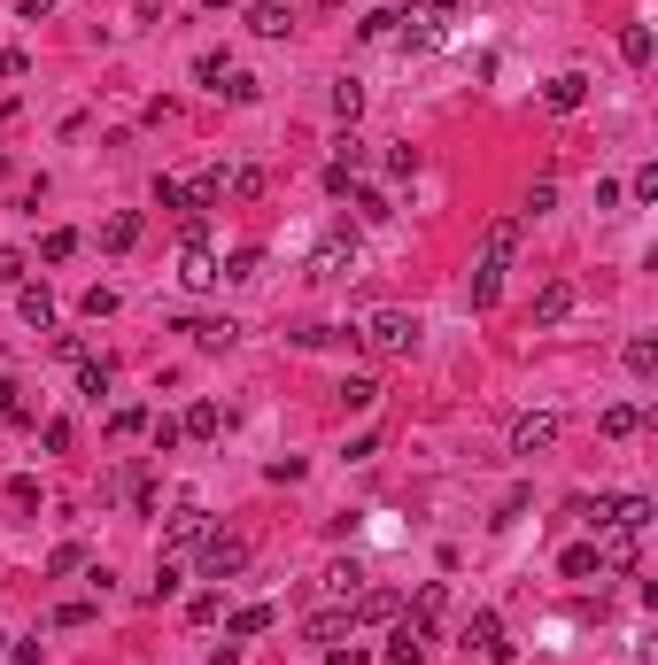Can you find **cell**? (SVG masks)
I'll return each mask as SVG.
<instances>
[{"label":"cell","mask_w":658,"mask_h":665,"mask_svg":"<svg viewBox=\"0 0 658 665\" xmlns=\"http://www.w3.org/2000/svg\"><path fill=\"white\" fill-rule=\"evenodd\" d=\"M419 658H426V627H419V619H403V627L388 635V665H419Z\"/></svg>","instance_id":"obj_13"},{"label":"cell","mask_w":658,"mask_h":665,"mask_svg":"<svg viewBox=\"0 0 658 665\" xmlns=\"http://www.w3.org/2000/svg\"><path fill=\"white\" fill-rule=\"evenodd\" d=\"M264 627H271V604H240L233 619H225V635H233V642H248V635H264Z\"/></svg>","instance_id":"obj_18"},{"label":"cell","mask_w":658,"mask_h":665,"mask_svg":"<svg viewBox=\"0 0 658 665\" xmlns=\"http://www.w3.org/2000/svg\"><path fill=\"white\" fill-rule=\"evenodd\" d=\"M217 271H225V279H264V248H233Z\"/></svg>","instance_id":"obj_22"},{"label":"cell","mask_w":658,"mask_h":665,"mask_svg":"<svg viewBox=\"0 0 658 665\" xmlns=\"http://www.w3.org/2000/svg\"><path fill=\"white\" fill-rule=\"evenodd\" d=\"M357 109H364V86H357V78H341V86H333V116L357 124Z\"/></svg>","instance_id":"obj_28"},{"label":"cell","mask_w":658,"mask_h":665,"mask_svg":"<svg viewBox=\"0 0 658 665\" xmlns=\"http://www.w3.org/2000/svg\"><path fill=\"white\" fill-rule=\"evenodd\" d=\"M0 279H8V287H24V248H0Z\"/></svg>","instance_id":"obj_42"},{"label":"cell","mask_w":658,"mask_h":665,"mask_svg":"<svg viewBox=\"0 0 658 665\" xmlns=\"http://www.w3.org/2000/svg\"><path fill=\"white\" fill-rule=\"evenodd\" d=\"M628 372H635V379L658 372V341H651V333H635V341H628Z\"/></svg>","instance_id":"obj_26"},{"label":"cell","mask_w":658,"mask_h":665,"mask_svg":"<svg viewBox=\"0 0 658 665\" xmlns=\"http://www.w3.org/2000/svg\"><path fill=\"white\" fill-rule=\"evenodd\" d=\"M419 333L426 325L411 318V310H372V318H364V348H380V356H411Z\"/></svg>","instance_id":"obj_1"},{"label":"cell","mask_w":658,"mask_h":665,"mask_svg":"<svg viewBox=\"0 0 658 665\" xmlns=\"http://www.w3.org/2000/svg\"><path fill=\"white\" fill-rule=\"evenodd\" d=\"M0 658H8V635H0Z\"/></svg>","instance_id":"obj_47"},{"label":"cell","mask_w":658,"mask_h":665,"mask_svg":"<svg viewBox=\"0 0 658 665\" xmlns=\"http://www.w3.org/2000/svg\"><path fill=\"white\" fill-rule=\"evenodd\" d=\"M47 8H55V0H16V16H31V24H39Z\"/></svg>","instance_id":"obj_45"},{"label":"cell","mask_w":658,"mask_h":665,"mask_svg":"<svg viewBox=\"0 0 658 665\" xmlns=\"http://www.w3.org/2000/svg\"><path fill=\"white\" fill-rule=\"evenodd\" d=\"M39 256H47V263H70V256H78V232H70V225H55L47 240H39Z\"/></svg>","instance_id":"obj_27"},{"label":"cell","mask_w":658,"mask_h":665,"mask_svg":"<svg viewBox=\"0 0 658 665\" xmlns=\"http://www.w3.org/2000/svg\"><path fill=\"white\" fill-rule=\"evenodd\" d=\"M202 534H210V511H202V503H194V495H186L179 511H171V526H163V550H194V542H202Z\"/></svg>","instance_id":"obj_8"},{"label":"cell","mask_w":658,"mask_h":665,"mask_svg":"<svg viewBox=\"0 0 658 665\" xmlns=\"http://www.w3.org/2000/svg\"><path fill=\"white\" fill-rule=\"evenodd\" d=\"M217 426H225V418H217V403H194V410L179 418V434H186V441H210Z\"/></svg>","instance_id":"obj_20"},{"label":"cell","mask_w":658,"mask_h":665,"mask_svg":"<svg viewBox=\"0 0 658 665\" xmlns=\"http://www.w3.org/2000/svg\"><path fill=\"white\" fill-rule=\"evenodd\" d=\"M620 55L643 70V62H651V24H628V31H620Z\"/></svg>","instance_id":"obj_29"},{"label":"cell","mask_w":658,"mask_h":665,"mask_svg":"<svg viewBox=\"0 0 658 665\" xmlns=\"http://www.w3.org/2000/svg\"><path fill=\"white\" fill-rule=\"evenodd\" d=\"M132 240H140V217H132V209H124V217H109V225H101V248H132Z\"/></svg>","instance_id":"obj_24"},{"label":"cell","mask_w":658,"mask_h":665,"mask_svg":"<svg viewBox=\"0 0 658 665\" xmlns=\"http://www.w3.org/2000/svg\"><path fill=\"white\" fill-rule=\"evenodd\" d=\"M179 333H194V348H233L240 341L233 318H194V325H179Z\"/></svg>","instance_id":"obj_15"},{"label":"cell","mask_w":658,"mask_h":665,"mask_svg":"<svg viewBox=\"0 0 658 665\" xmlns=\"http://www.w3.org/2000/svg\"><path fill=\"white\" fill-rule=\"evenodd\" d=\"M155 209H179V217H194V194H186V178H155Z\"/></svg>","instance_id":"obj_23"},{"label":"cell","mask_w":658,"mask_h":665,"mask_svg":"<svg viewBox=\"0 0 658 665\" xmlns=\"http://www.w3.org/2000/svg\"><path fill=\"white\" fill-rule=\"evenodd\" d=\"M597 426H604L612 441H628V434H643V426H651V410H635V403H612V410L597 418Z\"/></svg>","instance_id":"obj_16"},{"label":"cell","mask_w":658,"mask_h":665,"mask_svg":"<svg viewBox=\"0 0 658 665\" xmlns=\"http://www.w3.org/2000/svg\"><path fill=\"white\" fill-rule=\"evenodd\" d=\"M225 70H233V62H225V55H217V47H210V55H202V62H194V78H202V86H225Z\"/></svg>","instance_id":"obj_37"},{"label":"cell","mask_w":658,"mask_h":665,"mask_svg":"<svg viewBox=\"0 0 658 665\" xmlns=\"http://www.w3.org/2000/svg\"><path fill=\"white\" fill-rule=\"evenodd\" d=\"M39 449H47V457H62V449H70V418H47V426H39Z\"/></svg>","instance_id":"obj_36"},{"label":"cell","mask_w":658,"mask_h":665,"mask_svg":"<svg viewBox=\"0 0 658 665\" xmlns=\"http://www.w3.org/2000/svg\"><path fill=\"white\" fill-rule=\"evenodd\" d=\"M179 279H186V287H194V294H202V287H217V279H225V271H217V248H210V240H202V217H186Z\"/></svg>","instance_id":"obj_2"},{"label":"cell","mask_w":658,"mask_h":665,"mask_svg":"<svg viewBox=\"0 0 658 665\" xmlns=\"http://www.w3.org/2000/svg\"><path fill=\"white\" fill-rule=\"evenodd\" d=\"M550 209H558V186H550V178H535V186H527V209H519V217H550Z\"/></svg>","instance_id":"obj_32"},{"label":"cell","mask_w":658,"mask_h":665,"mask_svg":"<svg viewBox=\"0 0 658 665\" xmlns=\"http://www.w3.org/2000/svg\"><path fill=\"white\" fill-rule=\"evenodd\" d=\"M78 565H86V550H78V542H62V550L47 557V573H78Z\"/></svg>","instance_id":"obj_39"},{"label":"cell","mask_w":658,"mask_h":665,"mask_svg":"<svg viewBox=\"0 0 658 665\" xmlns=\"http://www.w3.org/2000/svg\"><path fill=\"white\" fill-rule=\"evenodd\" d=\"M248 31H256V39H287V31H295V16H287L279 0H248Z\"/></svg>","instance_id":"obj_12"},{"label":"cell","mask_w":658,"mask_h":665,"mask_svg":"<svg viewBox=\"0 0 658 665\" xmlns=\"http://www.w3.org/2000/svg\"><path fill=\"white\" fill-rule=\"evenodd\" d=\"M442 604H449V588H442V580H426V588H419V604H411V619H419L426 635H434V619H442Z\"/></svg>","instance_id":"obj_19"},{"label":"cell","mask_w":658,"mask_h":665,"mask_svg":"<svg viewBox=\"0 0 658 665\" xmlns=\"http://www.w3.org/2000/svg\"><path fill=\"white\" fill-rule=\"evenodd\" d=\"M558 573H566V580H589V573H604L597 542H581V550H566V557H558Z\"/></svg>","instance_id":"obj_21"},{"label":"cell","mask_w":658,"mask_h":665,"mask_svg":"<svg viewBox=\"0 0 658 665\" xmlns=\"http://www.w3.org/2000/svg\"><path fill=\"white\" fill-rule=\"evenodd\" d=\"M558 410H527V418H511V457H542V449H558Z\"/></svg>","instance_id":"obj_4"},{"label":"cell","mask_w":658,"mask_h":665,"mask_svg":"<svg viewBox=\"0 0 658 665\" xmlns=\"http://www.w3.org/2000/svg\"><path fill=\"white\" fill-rule=\"evenodd\" d=\"M248 565V542L240 534H202V580H233Z\"/></svg>","instance_id":"obj_7"},{"label":"cell","mask_w":658,"mask_h":665,"mask_svg":"<svg viewBox=\"0 0 658 665\" xmlns=\"http://www.w3.org/2000/svg\"><path fill=\"white\" fill-rule=\"evenodd\" d=\"M388 39L403 47V55H419V47L442 39V16H434V8H395V31H388Z\"/></svg>","instance_id":"obj_6"},{"label":"cell","mask_w":658,"mask_h":665,"mask_svg":"<svg viewBox=\"0 0 658 665\" xmlns=\"http://www.w3.org/2000/svg\"><path fill=\"white\" fill-rule=\"evenodd\" d=\"M395 611H403V604H395V588H364V596H357V619H395Z\"/></svg>","instance_id":"obj_25"},{"label":"cell","mask_w":658,"mask_h":665,"mask_svg":"<svg viewBox=\"0 0 658 665\" xmlns=\"http://www.w3.org/2000/svg\"><path fill=\"white\" fill-rule=\"evenodd\" d=\"M78 387H86V395H109V364H101V356H78Z\"/></svg>","instance_id":"obj_33"},{"label":"cell","mask_w":658,"mask_h":665,"mask_svg":"<svg viewBox=\"0 0 658 665\" xmlns=\"http://www.w3.org/2000/svg\"><path fill=\"white\" fill-rule=\"evenodd\" d=\"M573 302H581V287H573V279H550V287L535 294V325H566Z\"/></svg>","instance_id":"obj_10"},{"label":"cell","mask_w":658,"mask_h":665,"mask_svg":"<svg viewBox=\"0 0 658 665\" xmlns=\"http://www.w3.org/2000/svg\"><path fill=\"white\" fill-rule=\"evenodd\" d=\"M581 101H589V78H581V70H558V78L542 86V109H550V116H573Z\"/></svg>","instance_id":"obj_9"},{"label":"cell","mask_w":658,"mask_h":665,"mask_svg":"<svg viewBox=\"0 0 658 665\" xmlns=\"http://www.w3.org/2000/svg\"><path fill=\"white\" fill-rule=\"evenodd\" d=\"M16 310H24V325L47 333V325H55V294H47V287H16Z\"/></svg>","instance_id":"obj_17"},{"label":"cell","mask_w":658,"mask_h":665,"mask_svg":"<svg viewBox=\"0 0 658 665\" xmlns=\"http://www.w3.org/2000/svg\"><path fill=\"white\" fill-rule=\"evenodd\" d=\"M349 627H357V604H333V611H318V619H310L302 635H310V642H341Z\"/></svg>","instance_id":"obj_14"},{"label":"cell","mask_w":658,"mask_h":665,"mask_svg":"<svg viewBox=\"0 0 658 665\" xmlns=\"http://www.w3.org/2000/svg\"><path fill=\"white\" fill-rule=\"evenodd\" d=\"M24 70H31V55H24V47H0V78H24Z\"/></svg>","instance_id":"obj_44"},{"label":"cell","mask_w":658,"mask_h":665,"mask_svg":"<svg viewBox=\"0 0 658 665\" xmlns=\"http://www.w3.org/2000/svg\"><path fill=\"white\" fill-rule=\"evenodd\" d=\"M519 232H527V217H496V225H488V240H480V263H473V271L504 279L511 256H519Z\"/></svg>","instance_id":"obj_3"},{"label":"cell","mask_w":658,"mask_h":665,"mask_svg":"<svg viewBox=\"0 0 658 665\" xmlns=\"http://www.w3.org/2000/svg\"><path fill=\"white\" fill-rule=\"evenodd\" d=\"M357 565H333V573H326V588H333V604H357Z\"/></svg>","instance_id":"obj_30"},{"label":"cell","mask_w":658,"mask_h":665,"mask_svg":"<svg viewBox=\"0 0 658 665\" xmlns=\"http://www.w3.org/2000/svg\"><path fill=\"white\" fill-rule=\"evenodd\" d=\"M225 194H233V202H256V194H264V171H233V178H225Z\"/></svg>","instance_id":"obj_35"},{"label":"cell","mask_w":658,"mask_h":665,"mask_svg":"<svg viewBox=\"0 0 658 665\" xmlns=\"http://www.w3.org/2000/svg\"><path fill=\"white\" fill-rule=\"evenodd\" d=\"M217 93H225V101H256V93H264V86H256L248 70H225V86H217Z\"/></svg>","instance_id":"obj_38"},{"label":"cell","mask_w":658,"mask_h":665,"mask_svg":"<svg viewBox=\"0 0 658 665\" xmlns=\"http://www.w3.org/2000/svg\"><path fill=\"white\" fill-rule=\"evenodd\" d=\"M357 217H388V194L380 186H357Z\"/></svg>","instance_id":"obj_40"},{"label":"cell","mask_w":658,"mask_h":665,"mask_svg":"<svg viewBox=\"0 0 658 665\" xmlns=\"http://www.w3.org/2000/svg\"><path fill=\"white\" fill-rule=\"evenodd\" d=\"M357 256H364V248H357V232H349V225H333L326 240H318V256H310V279H341V271H357Z\"/></svg>","instance_id":"obj_5"},{"label":"cell","mask_w":658,"mask_h":665,"mask_svg":"<svg viewBox=\"0 0 658 665\" xmlns=\"http://www.w3.org/2000/svg\"><path fill=\"white\" fill-rule=\"evenodd\" d=\"M604 526H620V534H643V526H651V495H612V503H604Z\"/></svg>","instance_id":"obj_11"},{"label":"cell","mask_w":658,"mask_h":665,"mask_svg":"<svg viewBox=\"0 0 658 665\" xmlns=\"http://www.w3.org/2000/svg\"><path fill=\"white\" fill-rule=\"evenodd\" d=\"M148 434H155V457H171V449H179V418H148Z\"/></svg>","instance_id":"obj_34"},{"label":"cell","mask_w":658,"mask_h":665,"mask_svg":"<svg viewBox=\"0 0 658 665\" xmlns=\"http://www.w3.org/2000/svg\"><path fill=\"white\" fill-rule=\"evenodd\" d=\"M372 403H380L372 379H341V410H372Z\"/></svg>","instance_id":"obj_31"},{"label":"cell","mask_w":658,"mask_h":665,"mask_svg":"<svg viewBox=\"0 0 658 665\" xmlns=\"http://www.w3.org/2000/svg\"><path fill=\"white\" fill-rule=\"evenodd\" d=\"M16 395H24V387H16V379H0V426H8V418H24V403H16Z\"/></svg>","instance_id":"obj_43"},{"label":"cell","mask_w":658,"mask_h":665,"mask_svg":"<svg viewBox=\"0 0 658 665\" xmlns=\"http://www.w3.org/2000/svg\"><path fill=\"white\" fill-rule=\"evenodd\" d=\"M628 194H635V202H658V163H643V171H635Z\"/></svg>","instance_id":"obj_41"},{"label":"cell","mask_w":658,"mask_h":665,"mask_svg":"<svg viewBox=\"0 0 658 665\" xmlns=\"http://www.w3.org/2000/svg\"><path fill=\"white\" fill-rule=\"evenodd\" d=\"M449 8H457V0H434V16H449Z\"/></svg>","instance_id":"obj_46"}]
</instances>
